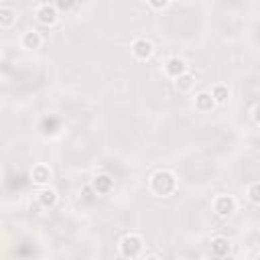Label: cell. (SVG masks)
<instances>
[{
	"instance_id": "6da1fadb",
	"label": "cell",
	"mask_w": 260,
	"mask_h": 260,
	"mask_svg": "<svg viewBox=\"0 0 260 260\" xmlns=\"http://www.w3.org/2000/svg\"><path fill=\"white\" fill-rule=\"evenodd\" d=\"M175 187H177V181H175V175H173L171 171L160 169V171H156V173L150 177V191H152L154 195H158V197L171 195V193L175 191Z\"/></svg>"
},
{
	"instance_id": "7a4b0ae2",
	"label": "cell",
	"mask_w": 260,
	"mask_h": 260,
	"mask_svg": "<svg viewBox=\"0 0 260 260\" xmlns=\"http://www.w3.org/2000/svg\"><path fill=\"white\" fill-rule=\"evenodd\" d=\"M142 238L136 236V234H126L122 240H120V254L124 258H138L140 252H142Z\"/></svg>"
},
{
	"instance_id": "3957f363",
	"label": "cell",
	"mask_w": 260,
	"mask_h": 260,
	"mask_svg": "<svg viewBox=\"0 0 260 260\" xmlns=\"http://www.w3.org/2000/svg\"><path fill=\"white\" fill-rule=\"evenodd\" d=\"M37 16V22L43 24V26H53L57 20H59V10L55 4H41L35 12Z\"/></svg>"
},
{
	"instance_id": "277c9868",
	"label": "cell",
	"mask_w": 260,
	"mask_h": 260,
	"mask_svg": "<svg viewBox=\"0 0 260 260\" xmlns=\"http://www.w3.org/2000/svg\"><path fill=\"white\" fill-rule=\"evenodd\" d=\"M213 211L217 217H230L236 211V199L232 195H217L213 199Z\"/></svg>"
},
{
	"instance_id": "5b68a950",
	"label": "cell",
	"mask_w": 260,
	"mask_h": 260,
	"mask_svg": "<svg viewBox=\"0 0 260 260\" xmlns=\"http://www.w3.org/2000/svg\"><path fill=\"white\" fill-rule=\"evenodd\" d=\"M152 53H154V47H152V43H150L148 39H136V41L132 43V55H134L136 59L146 61V59L152 57Z\"/></svg>"
},
{
	"instance_id": "8992f818",
	"label": "cell",
	"mask_w": 260,
	"mask_h": 260,
	"mask_svg": "<svg viewBox=\"0 0 260 260\" xmlns=\"http://www.w3.org/2000/svg\"><path fill=\"white\" fill-rule=\"evenodd\" d=\"M185 71H187L185 59H181V57H169V59L165 61V73H167L171 79H175L177 75H181V73H185Z\"/></svg>"
},
{
	"instance_id": "52a82bcc",
	"label": "cell",
	"mask_w": 260,
	"mask_h": 260,
	"mask_svg": "<svg viewBox=\"0 0 260 260\" xmlns=\"http://www.w3.org/2000/svg\"><path fill=\"white\" fill-rule=\"evenodd\" d=\"M30 177H32V183H35V185H49L53 173H51V169H49L47 165L39 162V165H35V167L30 169Z\"/></svg>"
},
{
	"instance_id": "ba28073f",
	"label": "cell",
	"mask_w": 260,
	"mask_h": 260,
	"mask_svg": "<svg viewBox=\"0 0 260 260\" xmlns=\"http://www.w3.org/2000/svg\"><path fill=\"white\" fill-rule=\"evenodd\" d=\"M37 201L43 205V209H51L57 203V191L51 187H41L37 193Z\"/></svg>"
},
{
	"instance_id": "9c48e42d",
	"label": "cell",
	"mask_w": 260,
	"mask_h": 260,
	"mask_svg": "<svg viewBox=\"0 0 260 260\" xmlns=\"http://www.w3.org/2000/svg\"><path fill=\"white\" fill-rule=\"evenodd\" d=\"M230 248H232V242L228 238H223V236H215L211 240V254L217 256V258L228 256L230 254Z\"/></svg>"
},
{
	"instance_id": "30bf717a",
	"label": "cell",
	"mask_w": 260,
	"mask_h": 260,
	"mask_svg": "<svg viewBox=\"0 0 260 260\" xmlns=\"http://www.w3.org/2000/svg\"><path fill=\"white\" fill-rule=\"evenodd\" d=\"M20 45H22V49L35 51V49H39V47L43 45V37H41L37 30H26V32H22V37H20Z\"/></svg>"
},
{
	"instance_id": "8fae6325",
	"label": "cell",
	"mask_w": 260,
	"mask_h": 260,
	"mask_svg": "<svg viewBox=\"0 0 260 260\" xmlns=\"http://www.w3.org/2000/svg\"><path fill=\"white\" fill-rule=\"evenodd\" d=\"M16 18H18V14L12 6H0V26L10 28L16 24Z\"/></svg>"
},
{
	"instance_id": "7c38bea8",
	"label": "cell",
	"mask_w": 260,
	"mask_h": 260,
	"mask_svg": "<svg viewBox=\"0 0 260 260\" xmlns=\"http://www.w3.org/2000/svg\"><path fill=\"white\" fill-rule=\"evenodd\" d=\"M211 98H213V102L215 104H225L228 100H230V87H228V83H215L213 87H211Z\"/></svg>"
},
{
	"instance_id": "4fadbf2b",
	"label": "cell",
	"mask_w": 260,
	"mask_h": 260,
	"mask_svg": "<svg viewBox=\"0 0 260 260\" xmlns=\"http://www.w3.org/2000/svg\"><path fill=\"white\" fill-rule=\"evenodd\" d=\"M213 106H215V102H213V98H211L209 91H199V93L195 95V108H197L199 112H209Z\"/></svg>"
},
{
	"instance_id": "5bb4252c",
	"label": "cell",
	"mask_w": 260,
	"mask_h": 260,
	"mask_svg": "<svg viewBox=\"0 0 260 260\" xmlns=\"http://www.w3.org/2000/svg\"><path fill=\"white\" fill-rule=\"evenodd\" d=\"M193 83H195V75L189 73V71H185V73H181V75L175 77V87L179 91H189L193 87Z\"/></svg>"
},
{
	"instance_id": "9a60e30c",
	"label": "cell",
	"mask_w": 260,
	"mask_h": 260,
	"mask_svg": "<svg viewBox=\"0 0 260 260\" xmlns=\"http://www.w3.org/2000/svg\"><path fill=\"white\" fill-rule=\"evenodd\" d=\"M93 189L95 193H108L112 189V179L108 175H100L93 179Z\"/></svg>"
},
{
	"instance_id": "2e32d148",
	"label": "cell",
	"mask_w": 260,
	"mask_h": 260,
	"mask_svg": "<svg viewBox=\"0 0 260 260\" xmlns=\"http://www.w3.org/2000/svg\"><path fill=\"white\" fill-rule=\"evenodd\" d=\"M246 193H248L250 203L258 205V203H260V181H252V183L246 187Z\"/></svg>"
},
{
	"instance_id": "e0dca14e",
	"label": "cell",
	"mask_w": 260,
	"mask_h": 260,
	"mask_svg": "<svg viewBox=\"0 0 260 260\" xmlns=\"http://www.w3.org/2000/svg\"><path fill=\"white\" fill-rule=\"evenodd\" d=\"M73 4H75V0H57V2H55L57 10H71Z\"/></svg>"
},
{
	"instance_id": "ac0fdd59",
	"label": "cell",
	"mask_w": 260,
	"mask_h": 260,
	"mask_svg": "<svg viewBox=\"0 0 260 260\" xmlns=\"http://www.w3.org/2000/svg\"><path fill=\"white\" fill-rule=\"evenodd\" d=\"M169 2H171V0H148V6L154 8V10H162V8L169 6Z\"/></svg>"
},
{
	"instance_id": "d6986e66",
	"label": "cell",
	"mask_w": 260,
	"mask_h": 260,
	"mask_svg": "<svg viewBox=\"0 0 260 260\" xmlns=\"http://www.w3.org/2000/svg\"><path fill=\"white\" fill-rule=\"evenodd\" d=\"M28 209H30L32 213H41V209H43V205H41V203H39V201L35 199V201H32L30 205H28Z\"/></svg>"
},
{
	"instance_id": "ffe728a7",
	"label": "cell",
	"mask_w": 260,
	"mask_h": 260,
	"mask_svg": "<svg viewBox=\"0 0 260 260\" xmlns=\"http://www.w3.org/2000/svg\"><path fill=\"white\" fill-rule=\"evenodd\" d=\"M191 2H203V0H191Z\"/></svg>"
}]
</instances>
